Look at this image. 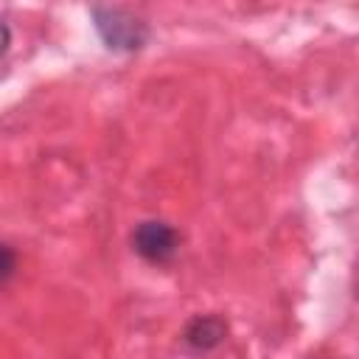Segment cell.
Returning a JSON list of instances; mask_svg holds the SVG:
<instances>
[{"label": "cell", "mask_w": 359, "mask_h": 359, "mask_svg": "<svg viewBox=\"0 0 359 359\" xmlns=\"http://www.w3.org/2000/svg\"><path fill=\"white\" fill-rule=\"evenodd\" d=\"M95 34L101 36L104 48L112 53H135L146 48L151 31L143 17L121 6H93L90 8Z\"/></svg>", "instance_id": "6da1fadb"}, {"label": "cell", "mask_w": 359, "mask_h": 359, "mask_svg": "<svg viewBox=\"0 0 359 359\" xmlns=\"http://www.w3.org/2000/svg\"><path fill=\"white\" fill-rule=\"evenodd\" d=\"M132 250L149 264H168L180 250V233L168 222L146 219L132 230Z\"/></svg>", "instance_id": "7a4b0ae2"}, {"label": "cell", "mask_w": 359, "mask_h": 359, "mask_svg": "<svg viewBox=\"0 0 359 359\" xmlns=\"http://www.w3.org/2000/svg\"><path fill=\"white\" fill-rule=\"evenodd\" d=\"M224 337H227V323L219 314H196L182 328V342L199 353L219 348L224 342Z\"/></svg>", "instance_id": "3957f363"}, {"label": "cell", "mask_w": 359, "mask_h": 359, "mask_svg": "<svg viewBox=\"0 0 359 359\" xmlns=\"http://www.w3.org/2000/svg\"><path fill=\"white\" fill-rule=\"evenodd\" d=\"M17 272V250L6 241H0V286L8 283Z\"/></svg>", "instance_id": "277c9868"}, {"label": "cell", "mask_w": 359, "mask_h": 359, "mask_svg": "<svg viewBox=\"0 0 359 359\" xmlns=\"http://www.w3.org/2000/svg\"><path fill=\"white\" fill-rule=\"evenodd\" d=\"M8 48H11V28L0 20V56H6Z\"/></svg>", "instance_id": "5b68a950"}]
</instances>
